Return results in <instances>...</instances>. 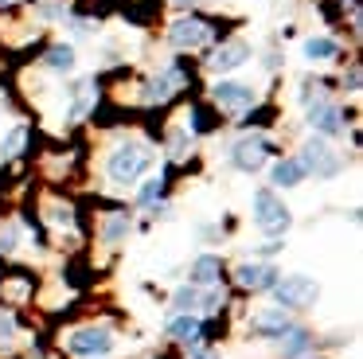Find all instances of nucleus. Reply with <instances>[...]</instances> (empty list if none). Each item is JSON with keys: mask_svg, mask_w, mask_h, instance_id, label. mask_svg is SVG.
<instances>
[{"mask_svg": "<svg viewBox=\"0 0 363 359\" xmlns=\"http://www.w3.org/2000/svg\"><path fill=\"white\" fill-rule=\"evenodd\" d=\"M149 164H152L149 148L137 145V140H125L121 148H113V153H110L106 172H110V180H118V184H133V180L149 168Z\"/></svg>", "mask_w": 363, "mask_h": 359, "instance_id": "obj_1", "label": "nucleus"}, {"mask_svg": "<svg viewBox=\"0 0 363 359\" xmlns=\"http://www.w3.org/2000/svg\"><path fill=\"white\" fill-rule=\"evenodd\" d=\"M254 223H258L269 238H277V234L289 231L293 215H289V207H285L274 192H258V195H254Z\"/></svg>", "mask_w": 363, "mask_h": 359, "instance_id": "obj_2", "label": "nucleus"}, {"mask_svg": "<svg viewBox=\"0 0 363 359\" xmlns=\"http://www.w3.org/2000/svg\"><path fill=\"white\" fill-rule=\"evenodd\" d=\"M316 293H320V285H316L313 277H301V273L274 285V297H277V304H281V309H305V304L316 301Z\"/></svg>", "mask_w": 363, "mask_h": 359, "instance_id": "obj_3", "label": "nucleus"}, {"mask_svg": "<svg viewBox=\"0 0 363 359\" xmlns=\"http://www.w3.org/2000/svg\"><path fill=\"white\" fill-rule=\"evenodd\" d=\"M67 348H71L74 355H82V359H90V355H106V351L113 348V336H110V328L90 324V328H79V332L71 336V343H67Z\"/></svg>", "mask_w": 363, "mask_h": 359, "instance_id": "obj_4", "label": "nucleus"}, {"mask_svg": "<svg viewBox=\"0 0 363 359\" xmlns=\"http://www.w3.org/2000/svg\"><path fill=\"white\" fill-rule=\"evenodd\" d=\"M301 164H305V172H316V176H324V180H332L340 172V156L328 148V140H324V137L308 140V145H305V160H301Z\"/></svg>", "mask_w": 363, "mask_h": 359, "instance_id": "obj_5", "label": "nucleus"}, {"mask_svg": "<svg viewBox=\"0 0 363 359\" xmlns=\"http://www.w3.org/2000/svg\"><path fill=\"white\" fill-rule=\"evenodd\" d=\"M215 101H219L223 109H230V114H242V109L254 106V90L242 82H215Z\"/></svg>", "mask_w": 363, "mask_h": 359, "instance_id": "obj_6", "label": "nucleus"}, {"mask_svg": "<svg viewBox=\"0 0 363 359\" xmlns=\"http://www.w3.org/2000/svg\"><path fill=\"white\" fill-rule=\"evenodd\" d=\"M308 125H313L316 133H324V137H336V133L344 129V114H340V106H332V101H313V106H308Z\"/></svg>", "mask_w": 363, "mask_h": 359, "instance_id": "obj_7", "label": "nucleus"}, {"mask_svg": "<svg viewBox=\"0 0 363 359\" xmlns=\"http://www.w3.org/2000/svg\"><path fill=\"white\" fill-rule=\"evenodd\" d=\"M172 43L196 51V47L211 43V28H207L203 20H176V23H172Z\"/></svg>", "mask_w": 363, "mask_h": 359, "instance_id": "obj_8", "label": "nucleus"}, {"mask_svg": "<svg viewBox=\"0 0 363 359\" xmlns=\"http://www.w3.org/2000/svg\"><path fill=\"white\" fill-rule=\"evenodd\" d=\"M235 168H242V172H258L262 164H266V140L262 137H246V140H238L235 145Z\"/></svg>", "mask_w": 363, "mask_h": 359, "instance_id": "obj_9", "label": "nucleus"}, {"mask_svg": "<svg viewBox=\"0 0 363 359\" xmlns=\"http://www.w3.org/2000/svg\"><path fill=\"white\" fill-rule=\"evenodd\" d=\"M238 281L246 289H274L277 285V270L266 262H242L238 265Z\"/></svg>", "mask_w": 363, "mask_h": 359, "instance_id": "obj_10", "label": "nucleus"}, {"mask_svg": "<svg viewBox=\"0 0 363 359\" xmlns=\"http://www.w3.org/2000/svg\"><path fill=\"white\" fill-rule=\"evenodd\" d=\"M246 59H250V47L246 43H227V47H219V51L211 55V70L215 74H227V70L242 67Z\"/></svg>", "mask_w": 363, "mask_h": 359, "instance_id": "obj_11", "label": "nucleus"}, {"mask_svg": "<svg viewBox=\"0 0 363 359\" xmlns=\"http://www.w3.org/2000/svg\"><path fill=\"white\" fill-rule=\"evenodd\" d=\"M289 328L293 324L285 320L281 309H269V312H262V316H254V332H258V336H277V340H281Z\"/></svg>", "mask_w": 363, "mask_h": 359, "instance_id": "obj_12", "label": "nucleus"}, {"mask_svg": "<svg viewBox=\"0 0 363 359\" xmlns=\"http://www.w3.org/2000/svg\"><path fill=\"white\" fill-rule=\"evenodd\" d=\"M305 180V164L301 160H277L274 164V184L277 187H297Z\"/></svg>", "mask_w": 363, "mask_h": 359, "instance_id": "obj_13", "label": "nucleus"}, {"mask_svg": "<svg viewBox=\"0 0 363 359\" xmlns=\"http://www.w3.org/2000/svg\"><path fill=\"white\" fill-rule=\"evenodd\" d=\"M191 285H219V258L203 254L191 265Z\"/></svg>", "mask_w": 363, "mask_h": 359, "instance_id": "obj_14", "label": "nucleus"}, {"mask_svg": "<svg viewBox=\"0 0 363 359\" xmlns=\"http://www.w3.org/2000/svg\"><path fill=\"white\" fill-rule=\"evenodd\" d=\"M168 336H176V340H196L199 336V316L196 312H180V316H172Z\"/></svg>", "mask_w": 363, "mask_h": 359, "instance_id": "obj_15", "label": "nucleus"}, {"mask_svg": "<svg viewBox=\"0 0 363 359\" xmlns=\"http://www.w3.org/2000/svg\"><path fill=\"white\" fill-rule=\"evenodd\" d=\"M48 67L51 70H71L74 67V47H67V43L51 47V51H48Z\"/></svg>", "mask_w": 363, "mask_h": 359, "instance_id": "obj_16", "label": "nucleus"}, {"mask_svg": "<svg viewBox=\"0 0 363 359\" xmlns=\"http://www.w3.org/2000/svg\"><path fill=\"white\" fill-rule=\"evenodd\" d=\"M172 86H180V70H168V74H160L157 82L149 86V98H168V94H172Z\"/></svg>", "mask_w": 363, "mask_h": 359, "instance_id": "obj_17", "label": "nucleus"}, {"mask_svg": "<svg viewBox=\"0 0 363 359\" xmlns=\"http://www.w3.org/2000/svg\"><path fill=\"white\" fill-rule=\"evenodd\" d=\"M305 55L308 59H332V55H336V43H332V39H308L305 43Z\"/></svg>", "mask_w": 363, "mask_h": 359, "instance_id": "obj_18", "label": "nucleus"}, {"mask_svg": "<svg viewBox=\"0 0 363 359\" xmlns=\"http://www.w3.org/2000/svg\"><path fill=\"white\" fill-rule=\"evenodd\" d=\"M281 340H285V355H289V359H301V355H305V343H308L305 332H293V328H289Z\"/></svg>", "mask_w": 363, "mask_h": 359, "instance_id": "obj_19", "label": "nucleus"}, {"mask_svg": "<svg viewBox=\"0 0 363 359\" xmlns=\"http://www.w3.org/2000/svg\"><path fill=\"white\" fill-rule=\"evenodd\" d=\"M129 234V219L125 215H110L106 219V242H121Z\"/></svg>", "mask_w": 363, "mask_h": 359, "instance_id": "obj_20", "label": "nucleus"}, {"mask_svg": "<svg viewBox=\"0 0 363 359\" xmlns=\"http://www.w3.org/2000/svg\"><path fill=\"white\" fill-rule=\"evenodd\" d=\"M74 94H79V98H74V106H71V117H82V114H86V106L94 101V82H82Z\"/></svg>", "mask_w": 363, "mask_h": 359, "instance_id": "obj_21", "label": "nucleus"}, {"mask_svg": "<svg viewBox=\"0 0 363 359\" xmlns=\"http://www.w3.org/2000/svg\"><path fill=\"white\" fill-rule=\"evenodd\" d=\"M172 304H176V312H191V309L199 304V289H196V285H184L180 293H176Z\"/></svg>", "mask_w": 363, "mask_h": 359, "instance_id": "obj_22", "label": "nucleus"}, {"mask_svg": "<svg viewBox=\"0 0 363 359\" xmlns=\"http://www.w3.org/2000/svg\"><path fill=\"white\" fill-rule=\"evenodd\" d=\"M219 304H223V289H219V285H211V289H207L203 297H199V304H196V309L211 312V309H219Z\"/></svg>", "mask_w": 363, "mask_h": 359, "instance_id": "obj_23", "label": "nucleus"}, {"mask_svg": "<svg viewBox=\"0 0 363 359\" xmlns=\"http://www.w3.org/2000/svg\"><path fill=\"white\" fill-rule=\"evenodd\" d=\"M16 242H20V231L16 226H4V231H0V254H12Z\"/></svg>", "mask_w": 363, "mask_h": 359, "instance_id": "obj_24", "label": "nucleus"}, {"mask_svg": "<svg viewBox=\"0 0 363 359\" xmlns=\"http://www.w3.org/2000/svg\"><path fill=\"white\" fill-rule=\"evenodd\" d=\"M157 195H160V176H157V180H149V184L141 187V203L149 207V203H157Z\"/></svg>", "mask_w": 363, "mask_h": 359, "instance_id": "obj_25", "label": "nucleus"}, {"mask_svg": "<svg viewBox=\"0 0 363 359\" xmlns=\"http://www.w3.org/2000/svg\"><path fill=\"white\" fill-rule=\"evenodd\" d=\"M20 145H24V129H12V133H9V140H4V148H0V153H4V156H12Z\"/></svg>", "mask_w": 363, "mask_h": 359, "instance_id": "obj_26", "label": "nucleus"}, {"mask_svg": "<svg viewBox=\"0 0 363 359\" xmlns=\"http://www.w3.org/2000/svg\"><path fill=\"white\" fill-rule=\"evenodd\" d=\"M12 336H16V320H12V316H4V312H0V343H9Z\"/></svg>", "mask_w": 363, "mask_h": 359, "instance_id": "obj_27", "label": "nucleus"}, {"mask_svg": "<svg viewBox=\"0 0 363 359\" xmlns=\"http://www.w3.org/2000/svg\"><path fill=\"white\" fill-rule=\"evenodd\" d=\"M51 215H55V223H59V226H71V211H67V207H63V211L55 207V211H51Z\"/></svg>", "mask_w": 363, "mask_h": 359, "instance_id": "obj_28", "label": "nucleus"}, {"mask_svg": "<svg viewBox=\"0 0 363 359\" xmlns=\"http://www.w3.org/2000/svg\"><path fill=\"white\" fill-rule=\"evenodd\" d=\"M40 12H43V16H63V8H59V4H43Z\"/></svg>", "mask_w": 363, "mask_h": 359, "instance_id": "obj_29", "label": "nucleus"}, {"mask_svg": "<svg viewBox=\"0 0 363 359\" xmlns=\"http://www.w3.org/2000/svg\"><path fill=\"white\" fill-rule=\"evenodd\" d=\"M191 359H219V355H215V351H196Z\"/></svg>", "mask_w": 363, "mask_h": 359, "instance_id": "obj_30", "label": "nucleus"}, {"mask_svg": "<svg viewBox=\"0 0 363 359\" xmlns=\"http://www.w3.org/2000/svg\"><path fill=\"white\" fill-rule=\"evenodd\" d=\"M0 4H12V0H0Z\"/></svg>", "mask_w": 363, "mask_h": 359, "instance_id": "obj_31", "label": "nucleus"}, {"mask_svg": "<svg viewBox=\"0 0 363 359\" xmlns=\"http://www.w3.org/2000/svg\"><path fill=\"white\" fill-rule=\"evenodd\" d=\"M98 359H102V355H98Z\"/></svg>", "mask_w": 363, "mask_h": 359, "instance_id": "obj_32", "label": "nucleus"}]
</instances>
